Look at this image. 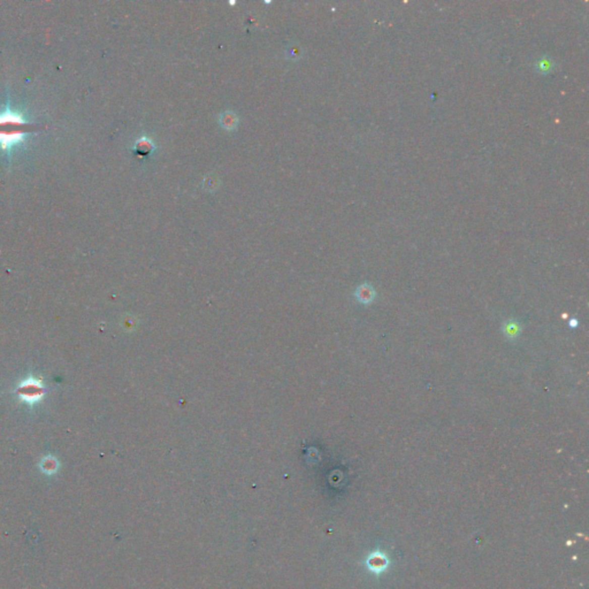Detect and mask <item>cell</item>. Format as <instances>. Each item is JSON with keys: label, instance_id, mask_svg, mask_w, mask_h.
Wrapping results in <instances>:
<instances>
[{"label": "cell", "instance_id": "5b68a950", "mask_svg": "<svg viewBox=\"0 0 589 589\" xmlns=\"http://www.w3.org/2000/svg\"><path fill=\"white\" fill-rule=\"evenodd\" d=\"M154 144L153 142L146 137H142L135 142L134 153L138 157H147L153 152Z\"/></svg>", "mask_w": 589, "mask_h": 589}, {"label": "cell", "instance_id": "277c9868", "mask_svg": "<svg viewBox=\"0 0 589 589\" xmlns=\"http://www.w3.org/2000/svg\"><path fill=\"white\" fill-rule=\"evenodd\" d=\"M60 467V463L58 460V458L54 457V456H45L42 458V460L39 461V468L40 471L43 473L47 474V476H52V474H55L58 472V469Z\"/></svg>", "mask_w": 589, "mask_h": 589}, {"label": "cell", "instance_id": "7a4b0ae2", "mask_svg": "<svg viewBox=\"0 0 589 589\" xmlns=\"http://www.w3.org/2000/svg\"><path fill=\"white\" fill-rule=\"evenodd\" d=\"M14 394L20 398L21 403L32 408L42 402V399L46 395V388H45L42 379L36 378L34 375H28L18 383L14 389Z\"/></svg>", "mask_w": 589, "mask_h": 589}, {"label": "cell", "instance_id": "3957f363", "mask_svg": "<svg viewBox=\"0 0 589 589\" xmlns=\"http://www.w3.org/2000/svg\"><path fill=\"white\" fill-rule=\"evenodd\" d=\"M219 124L227 132H232L239 126V116L232 110H224L219 115Z\"/></svg>", "mask_w": 589, "mask_h": 589}, {"label": "cell", "instance_id": "9c48e42d", "mask_svg": "<svg viewBox=\"0 0 589 589\" xmlns=\"http://www.w3.org/2000/svg\"><path fill=\"white\" fill-rule=\"evenodd\" d=\"M302 54L303 50L300 45H289L287 47V51H285V55H287V58L290 60H298L302 58Z\"/></svg>", "mask_w": 589, "mask_h": 589}, {"label": "cell", "instance_id": "ba28073f", "mask_svg": "<svg viewBox=\"0 0 589 589\" xmlns=\"http://www.w3.org/2000/svg\"><path fill=\"white\" fill-rule=\"evenodd\" d=\"M219 179L216 175L213 174H210L205 176L203 181V188L205 189L206 191H214L216 188L219 187Z\"/></svg>", "mask_w": 589, "mask_h": 589}, {"label": "cell", "instance_id": "8992f818", "mask_svg": "<svg viewBox=\"0 0 589 589\" xmlns=\"http://www.w3.org/2000/svg\"><path fill=\"white\" fill-rule=\"evenodd\" d=\"M375 294H376L375 289L368 283L362 284L361 287L357 289V291H356V297H357V300L363 303V304H371V303L374 301Z\"/></svg>", "mask_w": 589, "mask_h": 589}, {"label": "cell", "instance_id": "52a82bcc", "mask_svg": "<svg viewBox=\"0 0 589 589\" xmlns=\"http://www.w3.org/2000/svg\"><path fill=\"white\" fill-rule=\"evenodd\" d=\"M503 333H504L505 337L508 339H515L518 338L519 334H520L521 331V325L520 322L518 320H515V319H509V320H506L504 324H503Z\"/></svg>", "mask_w": 589, "mask_h": 589}, {"label": "cell", "instance_id": "6da1fadb", "mask_svg": "<svg viewBox=\"0 0 589 589\" xmlns=\"http://www.w3.org/2000/svg\"><path fill=\"white\" fill-rule=\"evenodd\" d=\"M36 129L37 127L24 120L21 114L6 109L0 114V149L10 151L14 145L22 143L28 133Z\"/></svg>", "mask_w": 589, "mask_h": 589}]
</instances>
